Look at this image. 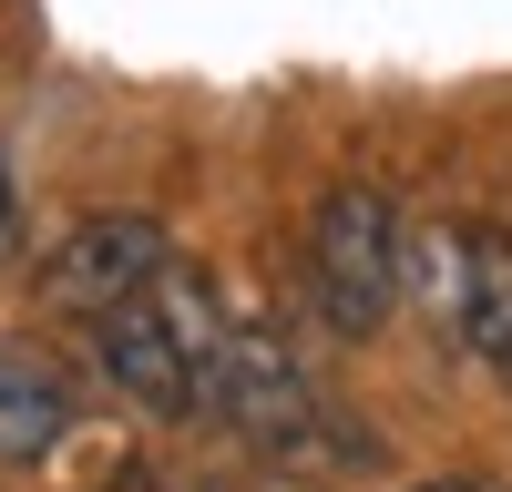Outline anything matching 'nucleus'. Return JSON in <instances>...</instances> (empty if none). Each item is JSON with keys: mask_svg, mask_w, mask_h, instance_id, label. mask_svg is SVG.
I'll return each instance as SVG.
<instances>
[{"mask_svg": "<svg viewBox=\"0 0 512 492\" xmlns=\"http://www.w3.org/2000/svg\"><path fill=\"white\" fill-rule=\"evenodd\" d=\"M205 421L246 431L256 451H308V441H318V380H308V359L287 349V328H277V318L236 308L226 380H216V410H205Z\"/></svg>", "mask_w": 512, "mask_h": 492, "instance_id": "4", "label": "nucleus"}, {"mask_svg": "<svg viewBox=\"0 0 512 492\" xmlns=\"http://www.w3.org/2000/svg\"><path fill=\"white\" fill-rule=\"evenodd\" d=\"M400 298H410V226H400L390 185H369V175L318 185V205H308V308L338 339H379Z\"/></svg>", "mask_w": 512, "mask_h": 492, "instance_id": "1", "label": "nucleus"}, {"mask_svg": "<svg viewBox=\"0 0 512 492\" xmlns=\"http://www.w3.org/2000/svg\"><path fill=\"white\" fill-rule=\"evenodd\" d=\"M410 287L451 318V339L492 369V390L512 400V226L492 216H451V226H410Z\"/></svg>", "mask_w": 512, "mask_h": 492, "instance_id": "2", "label": "nucleus"}, {"mask_svg": "<svg viewBox=\"0 0 512 492\" xmlns=\"http://www.w3.org/2000/svg\"><path fill=\"white\" fill-rule=\"evenodd\" d=\"M21 246V185H11V164H0V257Z\"/></svg>", "mask_w": 512, "mask_h": 492, "instance_id": "7", "label": "nucleus"}, {"mask_svg": "<svg viewBox=\"0 0 512 492\" xmlns=\"http://www.w3.org/2000/svg\"><path fill=\"white\" fill-rule=\"evenodd\" d=\"M164 277H175V236H164L144 205H93V216H72L62 246H52V298L82 308V318L144 308Z\"/></svg>", "mask_w": 512, "mask_h": 492, "instance_id": "3", "label": "nucleus"}, {"mask_svg": "<svg viewBox=\"0 0 512 492\" xmlns=\"http://www.w3.org/2000/svg\"><path fill=\"white\" fill-rule=\"evenodd\" d=\"M93 369L113 380V400H134L144 421H195L205 410V380H195V359L175 339V318H164L154 298L144 308H113L93 318Z\"/></svg>", "mask_w": 512, "mask_h": 492, "instance_id": "5", "label": "nucleus"}, {"mask_svg": "<svg viewBox=\"0 0 512 492\" xmlns=\"http://www.w3.org/2000/svg\"><path fill=\"white\" fill-rule=\"evenodd\" d=\"M62 431H72V400H62V380L41 359H21V349H0V462H52L62 451Z\"/></svg>", "mask_w": 512, "mask_h": 492, "instance_id": "6", "label": "nucleus"}, {"mask_svg": "<svg viewBox=\"0 0 512 492\" xmlns=\"http://www.w3.org/2000/svg\"><path fill=\"white\" fill-rule=\"evenodd\" d=\"M400 492H512V482H461V472H431V482H400Z\"/></svg>", "mask_w": 512, "mask_h": 492, "instance_id": "8", "label": "nucleus"}]
</instances>
